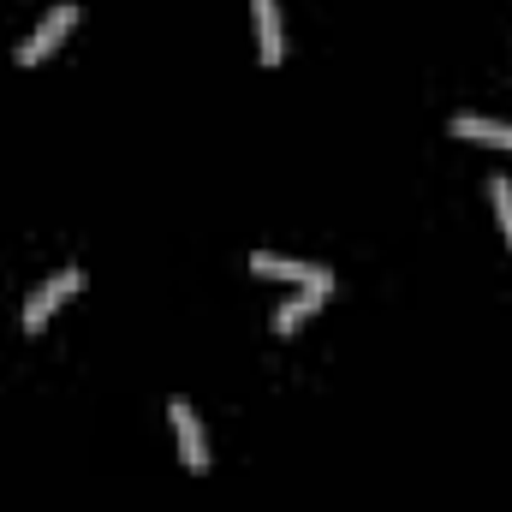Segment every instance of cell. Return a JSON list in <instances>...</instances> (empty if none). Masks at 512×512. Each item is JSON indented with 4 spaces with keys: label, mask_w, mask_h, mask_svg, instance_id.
Segmentation results:
<instances>
[{
    "label": "cell",
    "mask_w": 512,
    "mask_h": 512,
    "mask_svg": "<svg viewBox=\"0 0 512 512\" xmlns=\"http://www.w3.org/2000/svg\"><path fill=\"white\" fill-rule=\"evenodd\" d=\"M78 18H84V12H78V0H60V6H48V12H42V24H36V30H30L18 48H12V66H42V60H48V54H54V48H60V42L78 30Z\"/></svg>",
    "instance_id": "obj_1"
},
{
    "label": "cell",
    "mask_w": 512,
    "mask_h": 512,
    "mask_svg": "<svg viewBox=\"0 0 512 512\" xmlns=\"http://www.w3.org/2000/svg\"><path fill=\"white\" fill-rule=\"evenodd\" d=\"M78 286H84V268H60V274H48V280L24 298V316H18V322H24V334H42V328H48V316H54Z\"/></svg>",
    "instance_id": "obj_2"
},
{
    "label": "cell",
    "mask_w": 512,
    "mask_h": 512,
    "mask_svg": "<svg viewBox=\"0 0 512 512\" xmlns=\"http://www.w3.org/2000/svg\"><path fill=\"white\" fill-rule=\"evenodd\" d=\"M167 417H173V435H179V459H185V471H209V435H203V423H197V411H191V399H173L167 405Z\"/></svg>",
    "instance_id": "obj_3"
},
{
    "label": "cell",
    "mask_w": 512,
    "mask_h": 512,
    "mask_svg": "<svg viewBox=\"0 0 512 512\" xmlns=\"http://www.w3.org/2000/svg\"><path fill=\"white\" fill-rule=\"evenodd\" d=\"M251 274H262V280H298V286H334V274L328 268H316V262H298V256H268V251H256L251 256Z\"/></svg>",
    "instance_id": "obj_4"
},
{
    "label": "cell",
    "mask_w": 512,
    "mask_h": 512,
    "mask_svg": "<svg viewBox=\"0 0 512 512\" xmlns=\"http://www.w3.org/2000/svg\"><path fill=\"white\" fill-rule=\"evenodd\" d=\"M251 18H256V60H262V66H280V60H286L280 0H251Z\"/></svg>",
    "instance_id": "obj_5"
},
{
    "label": "cell",
    "mask_w": 512,
    "mask_h": 512,
    "mask_svg": "<svg viewBox=\"0 0 512 512\" xmlns=\"http://www.w3.org/2000/svg\"><path fill=\"white\" fill-rule=\"evenodd\" d=\"M322 298H328L322 286H298V292H292V298L274 310V334H298V328H304V322L322 310Z\"/></svg>",
    "instance_id": "obj_6"
},
{
    "label": "cell",
    "mask_w": 512,
    "mask_h": 512,
    "mask_svg": "<svg viewBox=\"0 0 512 512\" xmlns=\"http://www.w3.org/2000/svg\"><path fill=\"white\" fill-rule=\"evenodd\" d=\"M453 137L489 143V149H512V126L507 120H483V114H453Z\"/></svg>",
    "instance_id": "obj_7"
},
{
    "label": "cell",
    "mask_w": 512,
    "mask_h": 512,
    "mask_svg": "<svg viewBox=\"0 0 512 512\" xmlns=\"http://www.w3.org/2000/svg\"><path fill=\"white\" fill-rule=\"evenodd\" d=\"M489 203H495V215H501V233H507V245H512V179H489Z\"/></svg>",
    "instance_id": "obj_8"
}]
</instances>
